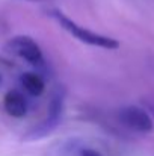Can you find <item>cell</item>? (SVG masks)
Returning <instances> with one entry per match:
<instances>
[{
  "instance_id": "1",
  "label": "cell",
  "mask_w": 154,
  "mask_h": 156,
  "mask_svg": "<svg viewBox=\"0 0 154 156\" xmlns=\"http://www.w3.org/2000/svg\"><path fill=\"white\" fill-rule=\"evenodd\" d=\"M50 15L57 21V24L63 30H67L70 35H73L74 38H77L79 41H82L85 44H89V46H94V47L107 49V50H115V49L119 47V43L115 38H110V37H106V35H101V34L92 32V30L77 24L76 21H73L70 17H67L63 12H60L57 9L50 11Z\"/></svg>"
},
{
  "instance_id": "2",
  "label": "cell",
  "mask_w": 154,
  "mask_h": 156,
  "mask_svg": "<svg viewBox=\"0 0 154 156\" xmlns=\"http://www.w3.org/2000/svg\"><path fill=\"white\" fill-rule=\"evenodd\" d=\"M63 106H65V90L57 88L50 99V103L47 108V117L38 126H35L32 130H29V133L26 135V140L35 141V140H41V138L50 135L59 126V123L62 120Z\"/></svg>"
},
{
  "instance_id": "3",
  "label": "cell",
  "mask_w": 154,
  "mask_h": 156,
  "mask_svg": "<svg viewBox=\"0 0 154 156\" xmlns=\"http://www.w3.org/2000/svg\"><path fill=\"white\" fill-rule=\"evenodd\" d=\"M118 121L138 133H150L154 129V118L148 109L139 106H124L118 111Z\"/></svg>"
},
{
  "instance_id": "4",
  "label": "cell",
  "mask_w": 154,
  "mask_h": 156,
  "mask_svg": "<svg viewBox=\"0 0 154 156\" xmlns=\"http://www.w3.org/2000/svg\"><path fill=\"white\" fill-rule=\"evenodd\" d=\"M6 50L21 59H24L26 62L35 65V67H43L44 65V56L43 50L38 46V43L27 37V35H17L14 38H11L6 43Z\"/></svg>"
},
{
  "instance_id": "5",
  "label": "cell",
  "mask_w": 154,
  "mask_h": 156,
  "mask_svg": "<svg viewBox=\"0 0 154 156\" xmlns=\"http://www.w3.org/2000/svg\"><path fill=\"white\" fill-rule=\"evenodd\" d=\"M3 108L8 115L14 118H23L27 114V99L18 90H9L3 97Z\"/></svg>"
},
{
  "instance_id": "6",
  "label": "cell",
  "mask_w": 154,
  "mask_h": 156,
  "mask_svg": "<svg viewBox=\"0 0 154 156\" xmlns=\"http://www.w3.org/2000/svg\"><path fill=\"white\" fill-rule=\"evenodd\" d=\"M20 83H21L23 90L27 94L33 96V97H39L46 90V83H44L43 77L38 73H24V74H21Z\"/></svg>"
},
{
  "instance_id": "7",
  "label": "cell",
  "mask_w": 154,
  "mask_h": 156,
  "mask_svg": "<svg viewBox=\"0 0 154 156\" xmlns=\"http://www.w3.org/2000/svg\"><path fill=\"white\" fill-rule=\"evenodd\" d=\"M79 156H103V155L100 152L94 150V149H83V150H80Z\"/></svg>"
},
{
  "instance_id": "8",
  "label": "cell",
  "mask_w": 154,
  "mask_h": 156,
  "mask_svg": "<svg viewBox=\"0 0 154 156\" xmlns=\"http://www.w3.org/2000/svg\"><path fill=\"white\" fill-rule=\"evenodd\" d=\"M147 109H148V112L153 115V118H154V103L153 102H147Z\"/></svg>"
},
{
  "instance_id": "9",
  "label": "cell",
  "mask_w": 154,
  "mask_h": 156,
  "mask_svg": "<svg viewBox=\"0 0 154 156\" xmlns=\"http://www.w3.org/2000/svg\"><path fill=\"white\" fill-rule=\"evenodd\" d=\"M0 82H2V76H0Z\"/></svg>"
}]
</instances>
